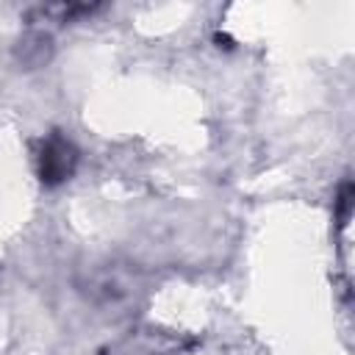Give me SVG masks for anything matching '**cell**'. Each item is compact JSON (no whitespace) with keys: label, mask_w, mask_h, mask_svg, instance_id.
Masks as SVG:
<instances>
[{"label":"cell","mask_w":355,"mask_h":355,"mask_svg":"<svg viewBox=\"0 0 355 355\" xmlns=\"http://www.w3.org/2000/svg\"><path fill=\"white\" fill-rule=\"evenodd\" d=\"M78 164V150L69 139H64L58 130H53L39 153V178L44 186H58L64 180H69V175L75 172Z\"/></svg>","instance_id":"obj_1"},{"label":"cell","mask_w":355,"mask_h":355,"mask_svg":"<svg viewBox=\"0 0 355 355\" xmlns=\"http://www.w3.org/2000/svg\"><path fill=\"white\" fill-rule=\"evenodd\" d=\"M349 205H352V186L344 183L341 197H338V216H341V225H344V219H347V214H349Z\"/></svg>","instance_id":"obj_2"}]
</instances>
